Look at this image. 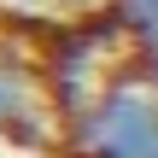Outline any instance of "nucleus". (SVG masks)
<instances>
[{"mask_svg": "<svg viewBox=\"0 0 158 158\" xmlns=\"http://www.w3.org/2000/svg\"><path fill=\"white\" fill-rule=\"evenodd\" d=\"M76 158H158V100L141 88H106L70 129Z\"/></svg>", "mask_w": 158, "mask_h": 158, "instance_id": "obj_1", "label": "nucleus"}, {"mask_svg": "<svg viewBox=\"0 0 158 158\" xmlns=\"http://www.w3.org/2000/svg\"><path fill=\"white\" fill-rule=\"evenodd\" d=\"M117 23L147 59H158V0H117Z\"/></svg>", "mask_w": 158, "mask_h": 158, "instance_id": "obj_2", "label": "nucleus"}]
</instances>
